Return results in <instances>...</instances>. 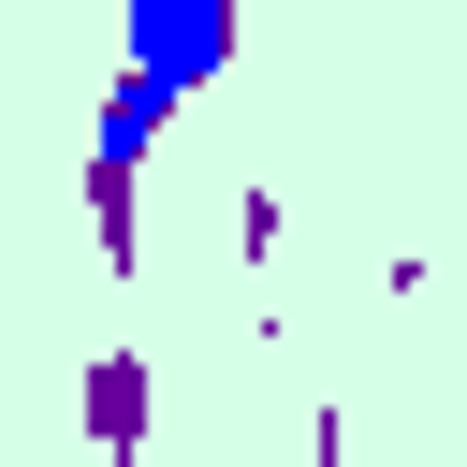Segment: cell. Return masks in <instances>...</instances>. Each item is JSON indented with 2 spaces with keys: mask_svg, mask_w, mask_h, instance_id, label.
I'll return each instance as SVG.
<instances>
[{
  "mask_svg": "<svg viewBox=\"0 0 467 467\" xmlns=\"http://www.w3.org/2000/svg\"><path fill=\"white\" fill-rule=\"evenodd\" d=\"M117 44H131V73L146 88H219L234 73V0H117Z\"/></svg>",
  "mask_w": 467,
  "mask_h": 467,
  "instance_id": "6da1fadb",
  "label": "cell"
}]
</instances>
